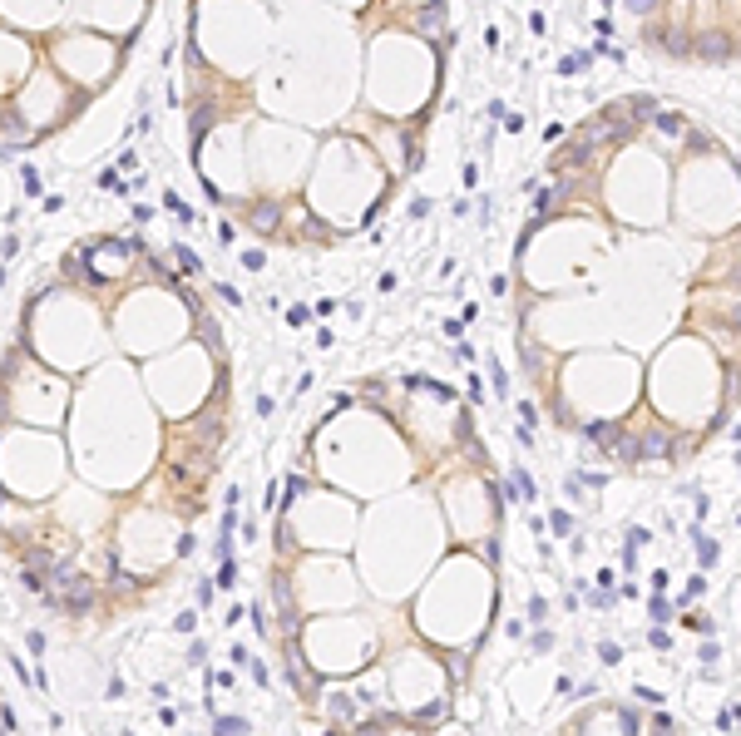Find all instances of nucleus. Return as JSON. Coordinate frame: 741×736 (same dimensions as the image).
I'll use <instances>...</instances> for the list:
<instances>
[{
	"mask_svg": "<svg viewBox=\"0 0 741 736\" xmlns=\"http://www.w3.org/2000/svg\"><path fill=\"white\" fill-rule=\"evenodd\" d=\"M637 450H642V460H667V455H672L677 445L667 440V430H647V435L637 440Z\"/></svg>",
	"mask_w": 741,
	"mask_h": 736,
	"instance_id": "obj_1",
	"label": "nucleus"
},
{
	"mask_svg": "<svg viewBox=\"0 0 741 736\" xmlns=\"http://www.w3.org/2000/svg\"><path fill=\"white\" fill-rule=\"evenodd\" d=\"M697 50H702L707 60H727V40H722V35H702V45H697Z\"/></svg>",
	"mask_w": 741,
	"mask_h": 736,
	"instance_id": "obj_2",
	"label": "nucleus"
},
{
	"mask_svg": "<svg viewBox=\"0 0 741 736\" xmlns=\"http://www.w3.org/2000/svg\"><path fill=\"white\" fill-rule=\"evenodd\" d=\"M717 558H722V548H717V543H712L707 534H697V563L707 568V563H717Z\"/></svg>",
	"mask_w": 741,
	"mask_h": 736,
	"instance_id": "obj_3",
	"label": "nucleus"
},
{
	"mask_svg": "<svg viewBox=\"0 0 741 736\" xmlns=\"http://www.w3.org/2000/svg\"><path fill=\"white\" fill-rule=\"evenodd\" d=\"M662 45H667L672 55H687V35H682V30H667V35H662Z\"/></svg>",
	"mask_w": 741,
	"mask_h": 736,
	"instance_id": "obj_4",
	"label": "nucleus"
},
{
	"mask_svg": "<svg viewBox=\"0 0 741 736\" xmlns=\"http://www.w3.org/2000/svg\"><path fill=\"white\" fill-rule=\"evenodd\" d=\"M657 129H662V134H682L687 124H682V114H657Z\"/></svg>",
	"mask_w": 741,
	"mask_h": 736,
	"instance_id": "obj_5",
	"label": "nucleus"
},
{
	"mask_svg": "<svg viewBox=\"0 0 741 736\" xmlns=\"http://www.w3.org/2000/svg\"><path fill=\"white\" fill-rule=\"evenodd\" d=\"M509 489H519V499H534V485H529V475H524V470H514Z\"/></svg>",
	"mask_w": 741,
	"mask_h": 736,
	"instance_id": "obj_6",
	"label": "nucleus"
},
{
	"mask_svg": "<svg viewBox=\"0 0 741 736\" xmlns=\"http://www.w3.org/2000/svg\"><path fill=\"white\" fill-rule=\"evenodd\" d=\"M702 593H707V578H702V573H697V578H692V583H687V593H682V603H692V598H702Z\"/></svg>",
	"mask_w": 741,
	"mask_h": 736,
	"instance_id": "obj_7",
	"label": "nucleus"
},
{
	"mask_svg": "<svg viewBox=\"0 0 741 736\" xmlns=\"http://www.w3.org/2000/svg\"><path fill=\"white\" fill-rule=\"evenodd\" d=\"M598 657H603V662H623V647H618V642H598Z\"/></svg>",
	"mask_w": 741,
	"mask_h": 736,
	"instance_id": "obj_8",
	"label": "nucleus"
},
{
	"mask_svg": "<svg viewBox=\"0 0 741 736\" xmlns=\"http://www.w3.org/2000/svg\"><path fill=\"white\" fill-rule=\"evenodd\" d=\"M647 642H652L657 652H667V647H672V637H667V628H652V632H647Z\"/></svg>",
	"mask_w": 741,
	"mask_h": 736,
	"instance_id": "obj_9",
	"label": "nucleus"
},
{
	"mask_svg": "<svg viewBox=\"0 0 741 736\" xmlns=\"http://www.w3.org/2000/svg\"><path fill=\"white\" fill-rule=\"evenodd\" d=\"M647 539H652V534H647V529H642V524H633V529H628V543H633V548H642Z\"/></svg>",
	"mask_w": 741,
	"mask_h": 736,
	"instance_id": "obj_10",
	"label": "nucleus"
},
{
	"mask_svg": "<svg viewBox=\"0 0 741 736\" xmlns=\"http://www.w3.org/2000/svg\"><path fill=\"white\" fill-rule=\"evenodd\" d=\"M652 618L667 623V598H662V593H652Z\"/></svg>",
	"mask_w": 741,
	"mask_h": 736,
	"instance_id": "obj_11",
	"label": "nucleus"
},
{
	"mask_svg": "<svg viewBox=\"0 0 741 736\" xmlns=\"http://www.w3.org/2000/svg\"><path fill=\"white\" fill-rule=\"evenodd\" d=\"M217 732H247V722H242V717H222Z\"/></svg>",
	"mask_w": 741,
	"mask_h": 736,
	"instance_id": "obj_12",
	"label": "nucleus"
},
{
	"mask_svg": "<svg viewBox=\"0 0 741 736\" xmlns=\"http://www.w3.org/2000/svg\"><path fill=\"white\" fill-rule=\"evenodd\" d=\"M702 662H707V667H712V662H722V647H717V642H707V647H702Z\"/></svg>",
	"mask_w": 741,
	"mask_h": 736,
	"instance_id": "obj_13",
	"label": "nucleus"
},
{
	"mask_svg": "<svg viewBox=\"0 0 741 736\" xmlns=\"http://www.w3.org/2000/svg\"><path fill=\"white\" fill-rule=\"evenodd\" d=\"M652 732H677V722H672V717H662V712H657V717H652Z\"/></svg>",
	"mask_w": 741,
	"mask_h": 736,
	"instance_id": "obj_14",
	"label": "nucleus"
},
{
	"mask_svg": "<svg viewBox=\"0 0 741 736\" xmlns=\"http://www.w3.org/2000/svg\"><path fill=\"white\" fill-rule=\"evenodd\" d=\"M568 529H573V519H568V514L558 509V514H553V534H568Z\"/></svg>",
	"mask_w": 741,
	"mask_h": 736,
	"instance_id": "obj_15",
	"label": "nucleus"
},
{
	"mask_svg": "<svg viewBox=\"0 0 741 736\" xmlns=\"http://www.w3.org/2000/svg\"><path fill=\"white\" fill-rule=\"evenodd\" d=\"M628 5H633V10H652L657 0H628Z\"/></svg>",
	"mask_w": 741,
	"mask_h": 736,
	"instance_id": "obj_16",
	"label": "nucleus"
},
{
	"mask_svg": "<svg viewBox=\"0 0 741 736\" xmlns=\"http://www.w3.org/2000/svg\"><path fill=\"white\" fill-rule=\"evenodd\" d=\"M732 321H737V331H741V302H737V307H732Z\"/></svg>",
	"mask_w": 741,
	"mask_h": 736,
	"instance_id": "obj_17",
	"label": "nucleus"
},
{
	"mask_svg": "<svg viewBox=\"0 0 741 736\" xmlns=\"http://www.w3.org/2000/svg\"><path fill=\"white\" fill-rule=\"evenodd\" d=\"M737 440H741V425H737Z\"/></svg>",
	"mask_w": 741,
	"mask_h": 736,
	"instance_id": "obj_18",
	"label": "nucleus"
}]
</instances>
